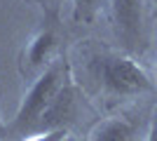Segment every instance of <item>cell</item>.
<instances>
[{"label":"cell","mask_w":157,"mask_h":141,"mask_svg":"<svg viewBox=\"0 0 157 141\" xmlns=\"http://www.w3.org/2000/svg\"><path fill=\"white\" fill-rule=\"evenodd\" d=\"M66 136V132H35V134L24 136L21 141H61Z\"/></svg>","instance_id":"obj_8"},{"label":"cell","mask_w":157,"mask_h":141,"mask_svg":"<svg viewBox=\"0 0 157 141\" xmlns=\"http://www.w3.org/2000/svg\"><path fill=\"white\" fill-rule=\"evenodd\" d=\"M68 80H71V73H68V64L63 59L47 64V68L38 75V80L33 82L31 89L26 92L14 120L7 125V139L21 141L24 136L33 134L40 115L47 111V106L54 101V96L61 92V87Z\"/></svg>","instance_id":"obj_2"},{"label":"cell","mask_w":157,"mask_h":141,"mask_svg":"<svg viewBox=\"0 0 157 141\" xmlns=\"http://www.w3.org/2000/svg\"><path fill=\"white\" fill-rule=\"evenodd\" d=\"M113 28L122 49L129 54H141L145 49V24L143 0H110Z\"/></svg>","instance_id":"obj_3"},{"label":"cell","mask_w":157,"mask_h":141,"mask_svg":"<svg viewBox=\"0 0 157 141\" xmlns=\"http://www.w3.org/2000/svg\"><path fill=\"white\" fill-rule=\"evenodd\" d=\"M75 115H78V89L68 80L61 87V92L54 96V101L47 106V111L40 115L33 134L35 132H66V127L75 120Z\"/></svg>","instance_id":"obj_4"},{"label":"cell","mask_w":157,"mask_h":141,"mask_svg":"<svg viewBox=\"0 0 157 141\" xmlns=\"http://www.w3.org/2000/svg\"><path fill=\"white\" fill-rule=\"evenodd\" d=\"M92 75L108 96H141L155 89L152 80L129 52H101L92 59Z\"/></svg>","instance_id":"obj_1"},{"label":"cell","mask_w":157,"mask_h":141,"mask_svg":"<svg viewBox=\"0 0 157 141\" xmlns=\"http://www.w3.org/2000/svg\"><path fill=\"white\" fill-rule=\"evenodd\" d=\"M0 141H7V139H0Z\"/></svg>","instance_id":"obj_12"},{"label":"cell","mask_w":157,"mask_h":141,"mask_svg":"<svg viewBox=\"0 0 157 141\" xmlns=\"http://www.w3.org/2000/svg\"><path fill=\"white\" fill-rule=\"evenodd\" d=\"M145 141H157V113H155V118H152V125H150V129H148Z\"/></svg>","instance_id":"obj_9"},{"label":"cell","mask_w":157,"mask_h":141,"mask_svg":"<svg viewBox=\"0 0 157 141\" xmlns=\"http://www.w3.org/2000/svg\"><path fill=\"white\" fill-rule=\"evenodd\" d=\"M87 141H138V125L124 115H113L96 122Z\"/></svg>","instance_id":"obj_5"},{"label":"cell","mask_w":157,"mask_h":141,"mask_svg":"<svg viewBox=\"0 0 157 141\" xmlns=\"http://www.w3.org/2000/svg\"><path fill=\"white\" fill-rule=\"evenodd\" d=\"M0 139H7V125L2 122V118H0ZM10 141V139H7Z\"/></svg>","instance_id":"obj_10"},{"label":"cell","mask_w":157,"mask_h":141,"mask_svg":"<svg viewBox=\"0 0 157 141\" xmlns=\"http://www.w3.org/2000/svg\"><path fill=\"white\" fill-rule=\"evenodd\" d=\"M54 49H56V35L52 31H40L31 42H28V49H26V61L31 68H40L45 64H52V57H54Z\"/></svg>","instance_id":"obj_6"},{"label":"cell","mask_w":157,"mask_h":141,"mask_svg":"<svg viewBox=\"0 0 157 141\" xmlns=\"http://www.w3.org/2000/svg\"><path fill=\"white\" fill-rule=\"evenodd\" d=\"M152 17H157V0H152Z\"/></svg>","instance_id":"obj_11"},{"label":"cell","mask_w":157,"mask_h":141,"mask_svg":"<svg viewBox=\"0 0 157 141\" xmlns=\"http://www.w3.org/2000/svg\"><path fill=\"white\" fill-rule=\"evenodd\" d=\"M110 0H73V21L75 24H92Z\"/></svg>","instance_id":"obj_7"}]
</instances>
